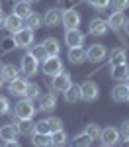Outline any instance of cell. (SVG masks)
<instances>
[{
    "instance_id": "10",
    "label": "cell",
    "mask_w": 129,
    "mask_h": 147,
    "mask_svg": "<svg viewBox=\"0 0 129 147\" xmlns=\"http://www.w3.org/2000/svg\"><path fill=\"white\" fill-rule=\"evenodd\" d=\"M65 43L69 47H82V43H84V34H82L78 28H76V30H67V34H65Z\"/></svg>"
},
{
    "instance_id": "44",
    "label": "cell",
    "mask_w": 129,
    "mask_h": 147,
    "mask_svg": "<svg viewBox=\"0 0 129 147\" xmlns=\"http://www.w3.org/2000/svg\"><path fill=\"white\" fill-rule=\"evenodd\" d=\"M123 30H125V34L129 35V20H127V22H125V26H123Z\"/></svg>"
},
{
    "instance_id": "33",
    "label": "cell",
    "mask_w": 129,
    "mask_h": 147,
    "mask_svg": "<svg viewBox=\"0 0 129 147\" xmlns=\"http://www.w3.org/2000/svg\"><path fill=\"white\" fill-rule=\"evenodd\" d=\"M12 49H16V41H14V37L6 35V37L0 41V51H2V53H8Z\"/></svg>"
},
{
    "instance_id": "40",
    "label": "cell",
    "mask_w": 129,
    "mask_h": 147,
    "mask_svg": "<svg viewBox=\"0 0 129 147\" xmlns=\"http://www.w3.org/2000/svg\"><path fill=\"white\" fill-rule=\"evenodd\" d=\"M119 136L123 137H129V120H125V122H121V125H119Z\"/></svg>"
},
{
    "instance_id": "15",
    "label": "cell",
    "mask_w": 129,
    "mask_h": 147,
    "mask_svg": "<svg viewBox=\"0 0 129 147\" xmlns=\"http://www.w3.org/2000/svg\"><path fill=\"white\" fill-rule=\"evenodd\" d=\"M112 98H114L116 102H127V98H129V86L125 84V82H119L117 86L112 88Z\"/></svg>"
},
{
    "instance_id": "37",
    "label": "cell",
    "mask_w": 129,
    "mask_h": 147,
    "mask_svg": "<svg viewBox=\"0 0 129 147\" xmlns=\"http://www.w3.org/2000/svg\"><path fill=\"white\" fill-rule=\"evenodd\" d=\"M33 131H37V134H51V129H49V124H47V120H39V122L35 124Z\"/></svg>"
},
{
    "instance_id": "51",
    "label": "cell",
    "mask_w": 129,
    "mask_h": 147,
    "mask_svg": "<svg viewBox=\"0 0 129 147\" xmlns=\"http://www.w3.org/2000/svg\"><path fill=\"white\" fill-rule=\"evenodd\" d=\"M0 147H2V145H0Z\"/></svg>"
},
{
    "instance_id": "11",
    "label": "cell",
    "mask_w": 129,
    "mask_h": 147,
    "mask_svg": "<svg viewBox=\"0 0 129 147\" xmlns=\"http://www.w3.org/2000/svg\"><path fill=\"white\" fill-rule=\"evenodd\" d=\"M125 22H127V18H125V14L123 12H112L110 16H108V28H112V30H116V32H119L123 26H125Z\"/></svg>"
},
{
    "instance_id": "49",
    "label": "cell",
    "mask_w": 129,
    "mask_h": 147,
    "mask_svg": "<svg viewBox=\"0 0 129 147\" xmlns=\"http://www.w3.org/2000/svg\"><path fill=\"white\" fill-rule=\"evenodd\" d=\"M100 147H104V145H100Z\"/></svg>"
},
{
    "instance_id": "19",
    "label": "cell",
    "mask_w": 129,
    "mask_h": 147,
    "mask_svg": "<svg viewBox=\"0 0 129 147\" xmlns=\"http://www.w3.org/2000/svg\"><path fill=\"white\" fill-rule=\"evenodd\" d=\"M16 137H18V127H16V124H6V125L0 127V139L2 141H12Z\"/></svg>"
},
{
    "instance_id": "18",
    "label": "cell",
    "mask_w": 129,
    "mask_h": 147,
    "mask_svg": "<svg viewBox=\"0 0 129 147\" xmlns=\"http://www.w3.org/2000/svg\"><path fill=\"white\" fill-rule=\"evenodd\" d=\"M69 61L72 65H80L86 61V51L82 47H70L69 49Z\"/></svg>"
},
{
    "instance_id": "32",
    "label": "cell",
    "mask_w": 129,
    "mask_h": 147,
    "mask_svg": "<svg viewBox=\"0 0 129 147\" xmlns=\"http://www.w3.org/2000/svg\"><path fill=\"white\" fill-rule=\"evenodd\" d=\"M39 96H41V88H39V84L29 82L27 88H25V98H29V100H37Z\"/></svg>"
},
{
    "instance_id": "36",
    "label": "cell",
    "mask_w": 129,
    "mask_h": 147,
    "mask_svg": "<svg viewBox=\"0 0 129 147\" xmlns=\"http://www.w3.org/2000/svg\"><path fill=\"white\" fill-rule=\"evenodd\" d=\"M110 4L114 6V12H123L129 8V0H110Z\"/></svg>"
},
{
    "instance_id": "21",
    "label": "cell",
    "mask_w": 129,
    "mask_h": 147,
    "mask_svg": "<svg viewBox=\"0 0 129 147\" xmlns=\"http://www.w3.org/2000/svg\"><path fill=\"white\" fill-rule=\"evenodd\" d=\"M31 6H29V2H25V0H22V2H16L14 4V12L12 14H16L18 18H22V20H25L29 14H31Z\"/></svg>"
},
{
    "instance_id": "30",
    "label": "cell",
    "mask_w": 129,
    "mask_h": 147,
    "mask_svg": "<svg viewBox=\"0 0 129 147\" xmlns=\"http://www.w3.org/2000/svg\"><path fill=\"white\" fill-rule=\"evenodd\" d=\"M41 24H43V18H41V14H37V12H31L27 18H25V28H29V30H37V28H41Z\"/></svg>"
},
{
    "instance_id": "31",
    "label": "cell",
    "mask_w": 129,
    "mask_h": 147,
    "mask_svg": "<svg viewBox=\"0 0 129 147\" xmlns=\"http://www.w3.org/2000/svg\"><path fill=\"white\" fill-rule=\"evenodd\" d=\"M16 127H18V134H22V136H29V134H33L35 124L31 122V120H20V122L16 124Z\"/></svg>"
},
{
    "instance_id": "7",
    "label": "cell",
    "mask_w": 129,
    "mask_h": 147,
    "mask_svg": "<svg viewBox=\"0 0 129 147\" xmlns=\"http://www.w3.org/2000/svg\"><path fill=\"white\" fill-rule=\"evenodd\" d=\"M80 92H82V100L86 102H94L100 94V88L94 80H86L84 84H80Z\"/></svg>"
},
{
    "instance_id": "9",
    "label": "cell",
    "mask_w": 129,
    "mask_h": 147,
    "mask_svg": "<svg viewBox=\"0 0 129 147\" xmlns=\"http://www.w3.org/2000/svg\"><path fill=\"white\" fill-rule=\"evenodd\" d=\"M70 84H72V80H70V75L69 73H59L57 77H53V80H51V86H53V90L57 92H65L67 88H69Z\"/></svg>"
},
{
    "instance_id": "46",
    "label": "cell",
    "mask_w": 129,
    "mask_h": 147,
    "mask_svg": "<svg viewBox=\"0 0 129 147\" xmlns=\"http://www.w3.org/2000/svg\"><path fill=\"white\" fill-rule=\"evenodd\" d=\"M25 2H29V4H33V2H39V0H25Z\"/></svg>"
},
{
    "instance_id": "20",
    "label": "cell",
    "mask_w": 129,
    "mask_h": 147,
    "mask_svg": "<svg viewBox=\"0 0 129 147\" xmlns=\"http://www.w3.org/2000/svg\"><path fill=\"white\" fill-rule=\"evenodd\" d=\"M31 143L35 147H53V143H51V134H37V131H33L31 134Z\"/></svg>"
},
{
    "instance_id": "16",
    "label": "cell",
    "mask_w": 129,
    "mask_h": 147,
    "mask_svg": "<svg viewBox=\"0 0 129 147\" xmlns=\"http://www.w3.org/2000/svg\"><path fill=\"white\" fill-rule=\"evenodd\" d=\"M43 47H45V53L47 57H57L61 53V41L57 37H47L43 41Z\"/></svg>"
},
{
    "instance_id": "24",
    "label": "cell",
    "mask_w": 129,
    "mask_h": 147,
    "mask_svg": "<svg viewBox=\"0 0 129 147\" xmlns=\"http://www.w3.org/2000/svg\"><path fill=\"white\" fill-rule=\"evenodd\" d=\"M65 98H67V102H78V100H82V92H80V84H70L69 88L65 90Z\"/></svg>"
},
{
    "instance_id": "1",
    "label": "cell",
    "mask_w": 129,
    "mask_h": 147,
    "mask_svg": "<svg viewBox=\"0 0 129 147\" xmlns=\"http://www.w3.org/2000/svg\"><path fill=\"white\" fill-rule=\"evenodd\" d=\"M14 114H16V118H18V120H31V118H33V114H35L33 100H29V98H22V100L16 104Z\"/></svg>"
},
{
    "instance_id": "26",
    "label": "cell",
    "mask_w": 129,
    "mask_h": 147,
    "mask_svg": "<svg viewBox=\"0 0 129 147\" xmlns=\"http://www.w3.org/2000/svg\"><path fill=\"white\" fill-rule=\"evenodd\" d=\"M29 55L33 57L37 63H43L47 59V53H45V47L43 43H35V45H29Z\"/></svg>"
},
{
    "instance_id": "27",
    "label": "cell",
    "mask_w": 129,
    "mask_h": 147,
    "mask_svg": "<svg viewBox=\"0 0 129 147\" xmlns=\"http://www.w3.org/2000/svg\"><path fill=\"white\" fill-rule=\"evenodd\" d=\"M51 143L53 147H65L69 143V137H67V131L65 129H59V131H53L51 134Z\"/></svg>"
},
{
    "instance_id": "45",
    "label": "cell",
    "mask_w": 129,
    "mask_h": 147,
    "mask_svg": "<svg viewBox=\"0 0 129 147\" xmlns=\"http://www.w3.org/2000/svg\"><path fill=\"white\" fill-rule=\"evenodd\" d=\"M123 82H125V84H127V86H129V75H127V79L123 80Z\"/></svg>"
},
{
    "instance_id": "4",
    "label": "cell",
    "mask_w": 129,
    "mask_h": 147,
    "mask_svg": "<svg viewBox=\"0 0 129 147\" xmlns=\"http://www.w3.org/2000/svg\"><path fill=\"white\" fill-rule=\"evenodd\" d=\"M12 37H14V41H16V47H29V45H33V30H29V28H22V30H18Z\"/></svg>"
},
{
    "instance_id": "2",
    "label": "cell",
    "mask_w": 129,
    "mask_h": 147,
    "mask_svg": "<svg viewBox=\"0 0 129 147\" xmlns=\"http://www.w3.org/2000/svg\"><path fill=\"white\" fill-rule=\"evenodd\" d=\"M100 141H102V145L104 147H114L119 143V129L114 127V125H108L104 127L102 131H100V137H98Z\"/></svg>"
},
{
    "instance_id": "34",
    "label": "cell",
    "mask_w": 129,
    "mask_h": 147,
    "mask_svg": "<svg viewBox=\"0 0 129 147\" xmlns=\"http://www.w3.org/2000/svg\"><path fill=\"white\" fill-rule=\"evenodd\" d=\"M84 131H86L88 136L92 137V141H94V139H98V137H100V131H102V127H100L98 124H94V122H92V124H88L86 127H84Z\"/></svg>"
},
{
    "instance_id": "43",
    "label": "cell",
    "mask_w": 129,
    "mask_h": 147,
    "mask_svg": "<svg viewBox=\"0 0 129 147\" xmlns=\"http://www.w3.org/2000/svg\"><path fill=\"white\" fill-rule=\"evenodd\" d=\"M4 18H6V14H4V12L0 10V26H2V24H4Z\"/></svg>"
},
{
    "instance_id": "48",
    "label": "cell",
    "mask_w": 129,
    "mask_h": 147,
    "mask_svg": "<svg viewBox=\"0 0 129 147\" xmlns=\"http://www.w3.org/2000/svg\"><path fill=\"white\" fill-rule=\"evenodd\" d=\"M0 10H2V6H0Z\"/></svg>"
},
{
    "instance_id": "29",
    "label": "cell",
    "mask_w": 129,
    "mask_h": 147,
    "mask_svg": "<svg viewBox=\"0 0 129 147\" xmlns=\"http://www.w3.org/2000/svg\"><path fill=\"white\" fill-rule=\"evenodd\" d=\"M123 63H127V55H125V51L123 49H114L112 51V55H110V65L114 67V65H123Z\"/></svg>"
},
{
    "instance_id": "47",
    "label": "cell",
    "mask_w": 129,
    "mask_h": 147,
    "mask_svg": "<svg viewBox=\"0 0 129 147\" xmlns=\"http://www.w3.org/2000/svg\"><path fill=\"white\" fill-rule=\"evenodd\" d=\"M2 82H4V80H2V77H0V86H2Z\"/></svg>"
},
{
    "instance_id": "28",
    "label": "cell",
    "mask_w": 129,
    "mask_h": 147,
    "mask_svg": "<svg viewBox=\"0 0 129 147\" xmlns=\"http://www.w3.org/2000/svg\"><path fill=\"white\" fill-rule=\"evenodd\" d=\"M0 77H2V80L12 82L14 79H18V67H14V65H4V67L0 69Z\"/></svg>"
},
{
    "instance_id": "6",
    "label": "cell",
    "mask_w": 129,
    "mask_h": 147,
    "mask_svg": "<svg viewBox=\"0 0 129 147\" xmlns=\"http://www.w3.org/2000/svg\"><path fill=\"white\" fill-rule=\"evenodd\" d=\"M61 24L65 26V30H76L80 26V14L76 10H67L63 12V18H61Z\"/></svg>"
},
{
    "instance_id": "42",
    "label": "cell",
    "mask_w": 129,
    "mask_h": 147,
    "mask_svg": "<svg viewBox=\"0 0 129 147\" xmlns=\"http://www.w3.org/2000/svg\"><path fill=\"white\" fill-rule=\"evenodd\" d=\"M119 147H129V137H125V139L119 143Z\"/></svg>"
},
{
    "instance_id": "41",
    "label": "cell",
    "mask_w": 129,
    "mask_h": 147,
    "mask_svg": "<svg viewBox=\"0 0 129 147\" xmlns=\"http://www.w3.org/2000/svg\"><path fill=\"white\" fill-rule=\"evenodd\" d=\"M2 147H22V145H20V143H18L16 139H12V141H6V143H4Z\"/></svg>"
},
{
    "instance_id": "50",
    "label": "cell",
    "mask_w": 129,
    "mask_h": 147,
    "mask_svg": "<svg viewBox=\"0 0 129 147\" xmlns=\"http://www.w3.org/2000/svg\"><path fill=\"white\" fill-rule=\"evenodd\" d=\"M127 102H129V98H127Z\"/></svg>"
},
{
    "instance_id": "25",
    "label": "cell",
    "mask_w": 129,
    "mask_h": 147,
    "mask_svg": "<svg viewBox=\"0 0 129 147\" xmlns=\"http://www.w3.org/2000/svg\"><path fill=\"white\" fill-rule=\"evenodd\" d=\"M69 145L70 147H90L92 145V137L88 136L86 131H82V134L72 137V141H69Z\"/></svg>"
},
{
    "instance_id": "17",
    "label": "cell",
    "mask_w": 129,
    "mask_h": 147,
    "mask_svg": "<svg viewBox=\"0 0 129 147\" xmlns=\"http://www.w3.org/2000/svg\"><path fill=\"white\" fill-rule=\"evenodd\" d=\"M39 108H41L43 112L55 110V108H57V96H55V94H43V96H39Z\"/></svg>"
},
{
    "instance_id": "3",
    "label": "cell",
    "mask_w": 129,
    "mask_h": 147,
    "mask_svg": "<svg viewBox=\"0 0 129 147\" xmlns=\"http://www.w3.org/2000/svg\"><path fill=\"white\" fill-rule=\"evenodd\" d=\"M65 69H63V61L57 57H47L45 61H43V73H45L47 77H57L59 73H63Z\"/></svg>"
},
{
    "instance_id": "5",
    "label": "cell",
    "mask_w": 129,
    "mask_h": 147,
    "mask_svg": "<svg viewBox=\"0 0 129 147\" xmlns=\"http://www.w3.org/2000/svg\"><path fill=\"white\" fill-rule=\"evenodd\" d=\"M20 69H22L23 77H25V79H29V77H35V75H37L39 63H37L29 53H25V55L22 57V65H20Z\"/></svg>"
},
{
    "instance_id": "13",
    "label": "cell",
    "mask_w": 129,
    "mask_h": 147,
    "mask_svg": "<svg viewBox=\"0 0 129 147\" xmlns=\"http://www.w3.org/2000/svg\"><path fill=\"white\" fill-rule=\"evenodd\" d=\"M27 79L25 77H18V79H14L10 82V94L12 96H25V88H27Z\"/></svg>"
},
{
    "instance_id": "23",
    "label": "cell",
    "mask_w": 129,
    "mask_h": 147,
    "mask_svg": "<svg viewBox=\"0 0 129 147\" xmlns=\"http://www.w3.org/2000/svg\"><path fill=\"white\" fill-rule=\"evenodd\" d=\"M110 75H112V79H116V80H125L127 75H129L127 63H123V65H114V67L110 69Z\"/></svg>"
},
{
    "instance_id": "12",
    "label": "cell",
    "mask_w": 129,
    "mask_h": 147,
    "mask_svg": "<svg viewBox=\"0 0 129 147\" xmlns=\"http://www.w3.org/2000/svg\"><path fill=\"white\" fill-rule=\"evenodd\" d=\"M61 18H63V12L59 8H49L45 12V16H43V24L47 28H55V26L61 24Z\"/></svg>"
},
{
    "instance_id": "8",
    "label": "cell",
    "mask_w": 129,
    "mask_h": 147,
    "mask_svg": "<svg viewBox=\"0 0 129 147\" xmlns=\"http://www.w3.org/2000/svg\"><path fill=\"white\" fill-rule=\"evenodd\" d=\"M106 55H108V49H106L102 43H94V45H90V47H88V51H86V59L92 61V63H100V61H104Z\"/></svg>"
},
{
    "instance_id": "14",
    "label": "cell",
    "mask_w": 129,
    "mask_h": 147,
    "mask_svg": "<svg viewBox=\"0 0 129 147\" xmlns=\"http://www.w3.org/2000/svg\"><path fill=\"white\" fill-rule=\"evenodd\" d=\"M2 26L6 28V32L16 34L18 30H22V28H23V20H22V18H18L16 14H10V16L4 18V24H2Z\"/></svg>"
},
{
    "instance_id": "39",
    "label": "cell",
    "mask_w": 129,
    "mask_h": 147,
    "mask_svg": "<svg viewBox=\"0 0 129 147\" xmlns=\"http://www.w3.org/2000/svg\"><path fill=\"white\" fill-rule=\"evenodd\" d=\"M8 110H10V104H8V98H6V96H0V116L8 114Z\"/></svg>"
},
{
    "instance_id": "35",
    "label": "cell",
    "mask_w": 129,
    "mask_h": 147,
    "mask_svg": "<svg viewBox=\"0 0 129 147\" xmlns=\"http://www.w3.org/2000/svg\"><path fill=\"white\" fill-rule=\"evenodd\" d=\"M47 124H49L51 134H53V131H59V129H63V120H61V118H47Z\"/></svg>"
},
{
    "instance_id": "22",
    "label": "cell",
    "mask_w": 129,
    "mask_h": 147,
    "mask_svg": "<svg viewBox=\"0 0 129 147\" xmlns=\"http://www.w3.org/2000/svg\"><path fill=\"white\" fill-rule=\"evenodd\" d=\"M90 34L92 35H106L108 34V24L104 20H100V18H94L92 22H90Z\"/></svg>"
},
{
    "instance_id": "38",
    "label": "cell",
    "mask_w": 129,
    "mask_h": 147,
    "mask_svg": "<svg viewBox=\"0 0 129 147\" xmlns=\"http://www.w3.org/2000/svg\"><path fill=\"white\" fill-rule=\"evenodd\" d=\"M88 4H92L96 10H104L110 6V0H88Z\"/></svg>"
}]
</instances>
